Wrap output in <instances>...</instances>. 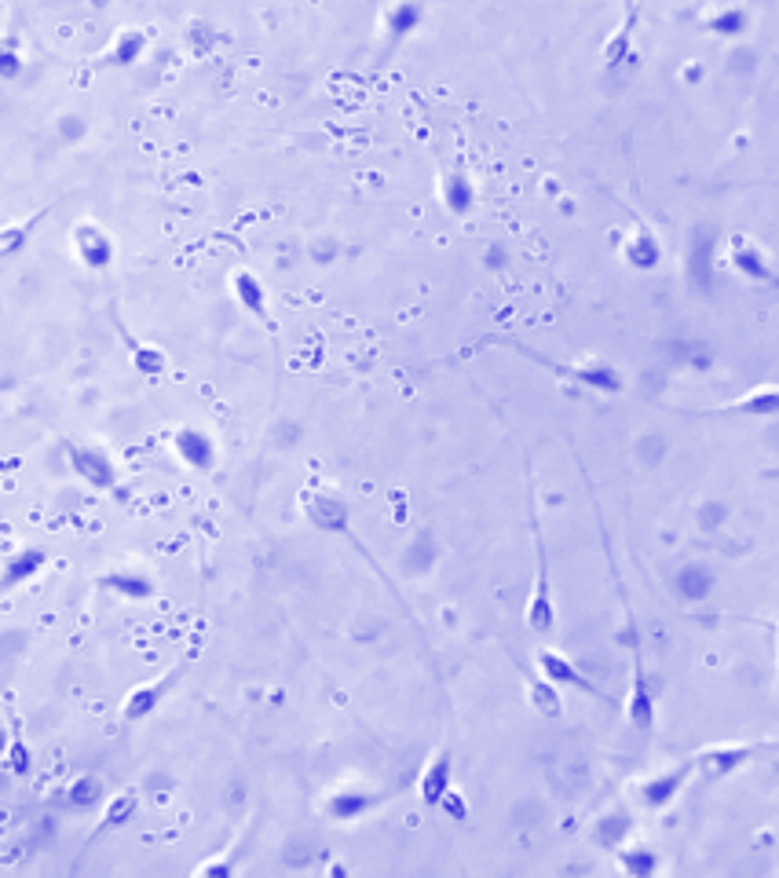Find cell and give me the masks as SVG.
Instances as JSON below:
<instances>
[{
  "instance_id": "obj_20",
  "label": "cell",
  "mask_w": 779,
  "mask_h": 878,
  "mask_svg": "<svg viewBox=\"0 0 779 878\" xmlns=\"http://www.w3.org/2000/svg\"><path fill=\"white\" fill-rule=\"evenodd\" d=\"M439 809H447V813L454 816V820H465V816H469V805H465V798H461V794L454 791V787H450V791L443 794V802H439Z\"/></svg>"
},
{
  "instance_id": "obj_19",
  "label": "cell",
  "mask_w": 779,
  "mask_h": 878,
  "mask_svg": "<svg viewBox=\"0 0 779 878\" xmlns=\"http://www.w3.org/2000/svg\"><path fill=\"white\" fill-rule=\"evenodd\" d=\"M4 758H8V772H19V776H26V772H30V750H26L22 736H19V739L11 736L8 754H4Z\"/></svg>"
},
{
  "instance_id": "obj_1",
  "label": "cell",
  "mask_w": 779,
  "mask_h": 878,
  "mask_svg": "<svg viewBox=\"0 0 779 878\" xmlns=\"http://www.w3.org/2000/svg\"><path fill=\"white\" fill-rule=\"evenodd\" d=\"M527 626L534 633H549L556 622V608H553V582H549V557H545V542H542V527L534 520V582H531V597H527Z\"/></svg>"
},
{
  "instance_id": "obj_5",
  "label": "cell",
  "mask_w": 779,
  "mask_h": 878,
  "mask_svg": "<svg viewBox=\"0 0 779 878\" xmlns=\"http://www.w3.org/2000/svg\"><path fill=\"white\" fill-rule=\"evenodd\" d=\"M534 666H538V674L549 677V681H556V685H571V688H582V692H589V696H597L604 699V703H611V696L604 692L600 685H593L582 670H578L571 659H567L564 652H556V648H538L534 652Z\"/></svg>"
},
{
  "instance_id": "obj_13",
  "label": "cell",
  "mask_w": 779,
  "mask_h": 878,
  "mask_svg": "<svg viewBox=\"0 0 779 878\" xmlns=\"http://www.w3.org/2000/svg\"><path fill=\"white\" fill-rule=\"evenodd\" d=\"M235 297L246 304V311H253V315L264 322L267 330L275 333V322H271V311H267V293H264V286H260V279L253 275V271H238V275H235Z\"/></svg>"
},
{
  "instance_id": "obj_22",
  "label": "cell",
  "mask_w": 779,
  "mask_h": 878,
  "mask_svg": "<svg viewBox=\"0 0 779 878\" xmlns=\"http://www.w3.org/2000/svg\"><path fill=\"white\" fill-rule=\"evenodd\" d=\"M139 44L143 41H139L136 33H125V37L118 41V63H132V59L139 55Z\"/></svg>"
},
{
  "instance_id": "obj_11",
  "label": "cell",
  "mask_w": 779,
  "mask_h": 878,
  "mask_svg": "<svg viewBox=\"0 0 779 878\" xmlns=\"http://www.w3.org/2000/svg\"><path fill=\"white\" fill-rule=\"evenodd\" d=\"M710 414H758V418L779 414V385H758L754 392L732 399V403H721Z\"/></svg>"
},
{
  "instance_id": "obj_9",
  "label": "cell",
  "mask_w": 779,
  "mask_h": 878,
  "mask_svg": "<svg viewBox=\"0 0 779 878\" xmlns=\"http://www.w3.org/2000/svg\"><path fill=\"white\" fill-rule=\"evenodd\" d=\"M172 447H176V454H180V461L187 465V469L209 472L216 465L213 439L205 436V432H198V429H180L176 436H172Z\"/></svg>"
},
{
  "instance_id": "obj_17",
  "label": "cell",
  "mask_w": 779,
  "mask_h": 878,
  "mask_svg": "<svg viewBox=\"0 0 779 878\" xmlns=\"http://www.w3.org/2000/svg\"><path fill=\"white\" fill-rule=\"evenodd\" d=\"M308 513L315 516V524H319L322 531H341V527H344V505L333 502V498H322V494H315V498L308 502Z\"/></svg>"
},
{
  "instance_id": "obj_6",
  "label": "cell",
  "mask_w": 779,
  "mask_h": 878,
  "mask_svg": "<svg viewBox=\"0 0 779 878\" xmlns=\"http://www.w3.org/2000/svg\"><path fill=\"white\" fill-rule=\"evenodd\" d=\"M454 761H450V747H439L432 758L425 761V769L417 776V794H421V802L425 805H439L443 802V794L454 787Z\"/></svg>"
},
{
  "instance_id": "obj_8",
  "label": "cell",
  "mask_w": 779,
  "mask_h": 878,
  "mask_svg": "<svg viewBox=\"0 0 779 878\" xmlns=\"http://www.w3.org/2000/svg\"><path fill=\"white\" fill-rule=\"evenodd\" d=\"M139 809V791L136 787H121V791H114L107 798V805H103V813H99V824L96 831H92V838H88V846L96 842L99 835H107V831H118V827H125L136 816Z\"/></svg>"
},
{
  "instance_id": "obj_15",
  "label": "cell",
  "mask_w": 779,
  "mask_h": 878,
  "mask_svg": "<svg viewBox=\"0 0 779 878\" xmlns=\"http://www.w3.org/2000/svg\"><path fill=\"white\" fill-rule=\"evenodd\" d=\"M99 586L110 589V593H121L129 600H150L154 597V582L147 575H136V571H110L99 579Z\"/></svg>"
},
{
  "instance_id": "obj_2",
  "label": "cell",
  "mask_w": 779,
  "mask_h": 878,
  "mask_svg": "<svg viewBox=\"0 0 779 878\" xmlns=\"http://www.w3.org/2000/svg\"><path fill=\"white\" fill-rule=\"evenodd\" d=\"M183 670H187V659L172 666L169 674H161L158 681H147V685H136V688H132L129 696H125V703H121V714H125V721H143V718H150V714H154V710H158L161 703L169 699L172 688H176L183 681Z\"/></svg>"
},
{
  "instance_id": "obj_14",
  "label": "cell",
  "mask_w": 779,
  "mask_h": 878,
  "mask_svg": "<svg viewBox=\"0 0 779 878\" xmlns=\"http://www.w3.org/2000/svg\"><path fill=\"white\" fill-rule=\"evenodd\" d=\"M44 564H48V553H44V549H37V546L22 549V553L8 557V568H4V586L15 589V586H22V582H30L33 575L44 568Z\"/></svg>"
},
{
  "instance_id": "obj_10",
  "label": "cell",
  "mask_w": 779,
  "mask_h": 878,
  "mask_svg": "<svg viewBox=\"0 0 779 878\" xmlns=\"http://www.w3.org/2000/svg\"><path fill=\"white\" fill-rule=\"evenodd\" d=\"M758 747H706L703 754H695V769H703L706 780H717V776H728V772H736L739 765H747L750 754Z\"/></svg>"
},
{
  "instance_id": "obj_3",
  "label": "cell",
  "mask_w": 779,
  "mask_h": 878,
  "mask_svg": "<svg viewBox=\"0 0 779 878\" xmlns=\"http://www.w3.org/2000/svg\"><path fill=\"white\" fill-rule=\"evenodd\" d=\"M626 718L633 729L651 732L655 729V696H651V677L644 670L641 648H637V626H633V685L630 699H626Z\"/></svg>"
},
{
  "instance_id": "obj_4",
  "label": "cell",
  "mask_w": 779,
  "mask_h": 878,
  "mask_svg": "<svg viewBox=\"0 0 779 878\" xmlns=\"http://www.w3.org/2000/svg\"><path fill=\"white\" fill-rule=\"evenodd\" d=\"M66 458H70V469L88 483V487H96V491H121L118 487V469H114V461L103 454L99 447H66Z\"/></svg>"
},
{
  "instance_id": "obj_18",
  "label": "cell",
  "mask_w": 779,
  "mask_h": 878,
  "mask_svg": "<svg viewBox=\"0 0 779 878\" xmlns=\"http://www.w3.org/2000/svg\"><path fill=\"white\" fill-rule=\"evenodd\" d=\"M732 260H736V268L739 271H747V275H758V279H769V268L758 260V253L754 249H747L743 242H736V253H732Z\"/></svg>"
},
{
  "instance_id": "obj_21",
  "label": "cell",
  "mask_w": 779,
  "mask_h": 878,
  "mask_svg": "<svg viewBox=\"0 0 779 878\" xmlns=\"http://www.w3.org/2000/svg\"><path fill=\"white\" fill-rule=\"evenodd\" d=\"M99 780H92V776H88V780H81V783H74V802L77 805H88V802H96L99 798Z\"/></svg>"
},
{
  "instance_id": "obj_7",
  "label": "cell",
  "mask_w": 779,
  "mask_h": 878,
  "mask_svg": "<svg viewBox=\"0 0 779 878\" xmlns=\"http://www.w3.org/2000/svg\"><path fill=\"white\" fill-rule=\"evenodd\" d=\"M692 772H695V758L681 761V765H673L670 772H662V776H655V780L641 783L644 805H648V809H662V805H670L673 798L684 791V783L692 780Z\"/></svg>"
},
{
  "instance_id": "obj_16",
  "label": "cell",
  "mask_w": 779,
  "mask_h": 878,
  "mask_svg": "<svg viewBox=\"0 0 779 878\" xmlns=\"http://www.w3.org/2000/svg\"><path fill=\"white\" fill-rule=\"evenodd\" d=\"M527 696H531V707L542 714V718H560L564 714V699H560V692H556V681H549V677H531L527 681Z\"/></svg>"
},
{
  "instance_id": "obj_12",
  "label": "cell",
  "mask_w": 779,
  "mask_h": 878,
  "mask_svg": "<svg viewBox=\"0 0 779 878\" xmlns=\"http://www.w3.org/2000/svg\"><path fill=\"white\" fill-rule=\"evenodd\" d=\"M74 249L88 268H107L110 264V238L92 224H81L74 231Z\"/></svg>"
}]
</instances>
